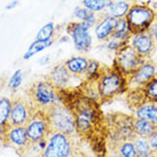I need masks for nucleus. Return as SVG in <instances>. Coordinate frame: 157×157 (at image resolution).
Here are the masks:
<instances>
[{
	"mask_svg": "<svg viewBox=\"0 0 157 157\" xmlns=\"http://www.w3.org/2000/svg\"><path fill=\"white\" fill-rule=\"evenodd\" d=\"M98 88L101 96V105L116 99L128 91V80L124 74L113 66H103L100 78L98 79Z\"/></svg>",
	"mask_w": 157,
	"mask_h": 157,
	"instance_id": "nucleus-1",
	"label": "nucleus"
},
{
	"mask_svg": "<svg viewBox=\"0 0 157 157\" xmlns=\"http://www.w3.org/2000/svg\"><path fill=\"white\" fill-rule=\"evenodd\" d=\"M43 157H88L82 148L79 136L52 132L47 138Z\"/></svg>",
	"mask_w": 157,
	"mask_h": 157,
	"instance_id": "nucleus-2",
	"label": "nucleus"
},
{
	"mask_svg": "<svg viewBox=\"0 0 157 157\" xmlns=\"http://www.w3.org/2000/svg\"><path fill=\"white\" fill-rule=\"evenodd\" d=\"M26 99L30 102L33 111H46L57 105L60 100L59 90L54 87L47 79H39L31 85L26 91Z\"/></svg>",
	"mask_w": 157,
	"mask_h": 157,
	"instance_id": "nucleus-3",
	"label": "nucleus"
},
{
	"mask_svg": "<svg viewBox=\"0 0 157 157\" xmlns=\"http://www.w3.org/2000/svg\"><path fill=\"white\" fill-rule=\"evenodd\" d=\"M157 10L147 2H133L126 15L132 33L146 32L156 23Z\"/></svg>",
	"mask_w": 157,
	"mask_h": 157,
	"instance_id": "nucleus-4",
	"label": "nucleus"
},
{
	"mask_svg": "<svg viewBox=\"0 0 157 157\" xmlns=\"http://www.w3.org/2000/svg\"><path fill=\"white\" fill-rule=\"evenodd\" d=\"M52 132H60L71 136H78L76 131V118L71 110L59 102L47 111Z\"/></svg>",
	"mask_w": 157,
	"mask_h": 157,
	"instance_id": "nucleus-5",
	"label": "nucleus"
},
{
	"mask_svg": "<svg viewBox=\"0 0 157 157\" xmlns=\"http://www.w3.org/2000/svg\"><path fill=\"white\" fill-rule=\"evenodd\" d=\"M110 128V136L108 141L131 140L135 135L133 130V115L123 113H110L105 115Z\"/></svg>",
	"mask_w": 157,
	"mask_h": 157,
	"instance_id": "nucleus-6",
	"label": "nucleus"
},
{
	"mask_svg": "<svg viewBox=\"0 0 157 157\" xmlns=\"http://www.w3.org/2000/svg\"><path fill=\"white\" fill-rule=\"evenodd\" d=\"M144 61L146 59L139 55L130 45L126 44L115 54L113 66L116 67L126 77H130L142 66Z\"/></svg>",
	"mask_w": 157,
	"mask_h": 157,
	"instance_id": "nucleus-7",
	"label": "nucleus"
},
{
	"mask_svg": "<svg viewBox=\"0 0 157 157\" xmlns=\"http://www.w3.org/2000/svg\"><path fill=\"white\" fill-rule=\"evenodd\" d=\"M26 136L29 142H39L46 140L52 133L49 119L46 111L36 110L25 125Z\"/></svg>",
	"mask_w": 157,
	"mask_h": 157,
	"instance_id": "nucleus-8",
	"label": "nucleus"
},
{
	"mask_svg": "<svg viewBox=\"0 0 157 157\" xmlns=\"http://www.w3.org/2000/svg\"><path fill=\"white\" fill-rule=\"evenodd\" d=\"M67 33L70 36L75 45V48L80 53H87L91 51L93 45V37H92L90 29L80 21H71L67 24Z\"/></svg>",
	"mask_w": 157,
	"mask_h": 157,
	"instance_id": "nucleus-9",
	"label": "nucleus"
},
{
	"mask_svg": "<svg viewBox=\"0 0 157 157\" xmlns=\"http://www.w3.org/2000/svg\"><path fill=\"white\" fill-rule=\"evenodd\" d=\"M33 113V109L26 98L13 93L12 95V109L9 116V125L12 126H25Z\"/></svg>",
	"mask_w": 157,
	"mask_h": 157,
	"instance_id": "nucleus-10",
	"label": "nucleus"
},
{
	"mask_svg": "<svg viewBox=\"0 0 157 157\" xmlns=\"http://www.w3.org/2000/svg\"><path fill=\"white\" fill-rule=\"evenodd\" d=\"M157 77V64L153 59H148L135 72L127 77L128 90L144 88L148 83Z\"/></svg>",
	"mask_w": 157,
	"mask_h": 157,
	"instance_id": "nucleus-11",
	"label": "nucleus"
},
{
	"mask_svg": "<svg viewBox=\"0 0 157 157\" xmlns=\"http://www.w3.org/2000/svg\"><path fill=\"white\" fill-rule=\"evenodd\" d=\"M128 45L146 60L151 59V55L156 51V44L150 30L146 32L132 33L128 40Z\"/></svg>",
	"mask_w": 157,
	"mask_h": 157,
	"instance_id": "nucleus-12",
	"label": "nucleus"
},
{
	"mask_svg": "<svg viewBox=\"0 0 157 157\" xmlns=\"http://www.w3.org/2000/svg\"><path fill=\"white\" fill-rule=\"evenodd\" d=\"M45 78L47 79L54 87H56L60 91L61 90H69V88H77L74 85V80L75 79H80L77 78V77H74L70 74L63 62L56 63L51 69V71L48 72V75Z\"/></svg>",
	"mask_w": 157,
	"mask_h": 157,
	"instance_id": "nucleus-13",
	"label": "nucleus"
},
{
	"mask_svg": "<svg viewBox=\"0 0 157 157\" xmlns=\"http://www.w3.org/2000/svg\"><path fill=\"white\" fill-rule=\"evenodd\" d=\"M29 144L26 136L25 126H12L9 125L4 130L2 133V146L10 147L16 153Z\"/></svg>",
	"mask_w": 157,
	"mask_h": 157,
	"instance_id": "nucleus-14",
	"label": "nucleus"
},
{
	"mask_svg": "<svg viewBox=\"0 0 157 157\" xmlns=\"http://www.w3.org/2000/svg\"><path fill=\"white\" fill-rule=\"evenodd\" d=\"M115 23L116 18L111 17L105 13L101 14L96 25L94 26V36L96 39L102 43L110 39L115 29Z\"/></svg>",
	"mask_w": 157,
	"mask_h": 157,
	"instance_id": "nucleus-15",
	"label": "nucleus"
},
{
	"mask_svg": "<svg viewBox=\"0 0 157 157\" xmlns=\"http://www.w3.org/2000/svg\"><path fill=\"white\" fill-rule=\"evenodd\" d=\"M88 61H90V59L84 56V55H75V56L67 59L63 63L68 69V71L74 77H77V78H80L84 80V75H85L86 69H87Z\"/></svg>",
	"mask_w": 157,
	"mask_h": 157,
	"instance_id": "nucleus-16",
	"label": "nucleus"
},
{
	"mask_svg": "<svg viewBox=\"0 0 157 157\" xmlns=\"http://www.w3.org/2000/svg\"><path fill=\"white\" fill-rule=\"evenodd\" d=\"M108 151L116 154L119 157H139L131 140L108 141Z\"/></svg>",
	"mask_w": 157,
	"mask_h": 157,
	"instance_id": "nucleus-17",
	"label": "nucleus"
},
{
	"mask_svg": "<svg viewBox=\"0 0 157 157\" xmlns=\"http://www.w3.org/2000/svg\"><path fill=\"white\" fill-rule=\"evenodd\" d=\"M134 117L146 119L154 124L157 127V103L156 102H150L146 101L144 103L139 105L136 109L133 110L132 113Z\"/></svg>",
	"mask_w": 157,
	"mask_h": 157,
	"instance_id": "nucleus-18",
	"label": "nucleus"
},
{
	"mask_svg": "<svg viewBox=\"0 0 157 157\" xmlns=\"http://www.w3.org/2000/svg\"><path fill=\"white\" fill-rule=\"evenodd\" d=\"M133 2V0H113L111 6L108 9H105V13L116 20L125 18Z\"/></svg>",
	"mask_w": 157,
	"mask_h": 157,
	"instance_id": "nucleus-19",
	"label": "nucleus"
},
{
	"mask_svg": "<svg viewBox=\"0 0 157 157\" xmlns=\"http://www.w3.org/2000/svg\"><path fill=\"white\" fill-rule=\"evenodd\" d=\"M132 35L131 26L128 24L126 18H118L115 23V29H113L111 38L117 39L122 43H128L130 37Z\"/></svg>",
	"mask_w": 157,
	"mask_h": 157,
	"instance_id": "nucleus-20",
	"label": "nucleus"
},
{
	"mask_svg": "<svg viewBox=\"0 0 157 157\" xmlns=\"http://www.w3.org/2000/svg\"><path fill=\"white\" fill-rule=\"evenodd\" d=\"M47 139L39 142H29L25 147L17 151L18 157H43Z\"/></svg>",
	"mask_w": 157,
	"mask_h": 157,
	"instance_id": "nucleus-21",
	"label": "nucleus"
},
{
	"mask_svg": "<svg viewBox=\"0 0 157 157\" xmlns=\"http://www.w3.org/2000/svg\"><path fill=\"white\" fill-rule=\"evenodd\" d=\"M156 128L157 127L154 124H151L146 119H141V118L136 117H134V119H133V130H134L135 134L139 135V136L148 139Z\"/></svg>",
	"mask_w": 157,
	"mask_h": 157,
	"instance_id": "nucleus-22",
	"label": "nucleus"
},
{
	"mask_svg": "<svg viewBox=\"0 0 157 157\" xmlns=\"http://www.w3.org/2000/svg\"><path fill=\"white\" fill-rule=\"evenodd\" d=\"M12 109V96H1L0 98V126L6 128L9 126V116Z\"/></svg>",
	"mask_w": 157,
	"mask_h": 157,
	"instance_id": "nucleus-23",
	"label": "nucleus"
},
{
	"mask_svg": "<svg viewBox=\"0 0 157 157\" xmlns=\"http://www.w3.org/2000/svg\"><path fill=\"white\" fill-rule=\"evenodd\" d=\"M146 96L144 94L142 88H136V90H128L126 94V102L128 108L133 111L136 109L139 105L146 102Z\"/></svg>",
	"mask_w": 157,
	"mask_h": 157,
	"instance_id": "nucleus-24",
	"label": "nucleus"
},
{
	"mask_svg": "<svg viewBox=\"0 0 157 157\" xmlns=\"http://www.w3.org/2000/svg\"><path fill=\"white\" fill-rule=\"evenodd\" d=\"M131 141L133 142V146H134L136 154L139 157H147L153 154V149L150 147L147 138H142V136L135 134L131 139Z\"/></svg>",
	"mask_w": 157,
	"mask_h": 157,
	"instance_id": "nucleus-25",
	"label": "nucleus"
},
{
	"mask_svg": "<svg viewBox=\"0 0 157 157\" xmlns=\"http://www.w3.org/2000/svg\"><path fill=\"white\" fill-rule=\"evenodd\" d=\"M103 66L105 64H102L98 60L90 59L86 72L84 75V80H98V79L100 78L101 74H102Z\"/></svg>",
	"mask_w": 157,
	"mask_h": 157,
	"instance_id": "nucleus-26",
	"label": "nucleus"
},
{
	"mask_svg": "<svg viewBox=\"0 0 157 157\" xmlns=\"http://www.w3.org/2000/svg\"><path fill=\"white\" fill-rule=\"evenodd\" d=\"M54 43L53 40H48V41H39V40H35L32 44L29 46V48L26 49V52L23 55V60H29L30 57H32L33 55L38 54V53L43 52L44 49L48 48L49 46H52V44Z\"/></svg>",
	"mask_w": 157,
	"mask_h": 157,
	"instance_id": "nucleus-27",
	"label": "nucleus"
},
{
	"mask_svg": "<svg viewBox=\"0 0 157 157\" xmlns=\"http://www.w3.org/2000/svg\"><path fill=\"white\" fill-rule=\"evenodd\" d=\"M56 32V26L54 22H48L41 26V29L36 35V40L39 41H48L54 39V36Z\"/></svg>",
	"mask_w": 157,
	"mask_h": 157,
	"instance_id": "nucleus-28",
	"label": "nucleus"
},
{
	"mask_svg": "<svg viewBox=\"0 0 157 157\" xmlns=\"http://www.w3.org/2000/svg\"><path fill=\"white\" fill-rule=\"evenodd\" d=\"M82 6L85 7L87 10L98 14V15H101L105 12L102 0H82Z\"/></svg>",
	"mask_w": 157,
	"mask_h": 157,
	"instance_id": "nucleus-29",
	"label": "nucleus"
},
{
	"mask_svg": "<svg viewBox=\"0 0 157 157\" xmlns=\"http://www.w3.org/2000/svg\"><path fill=\"white\" fill-rule=\"evenodd\" d=\"M142 91H144V94L146 96V100L157 103V77L154 78L150 83L147 84L142 88Z\"/></svg>",
	"mask_w": 157,
	"mask_h": 157,
	"instance_id": "nucleus-30",
	"label": "nucleus"
},
{
	"mask_svg": "<svg viewBox=\"0 0 157 157\" xmlns=\"http://www.w3.org/2000/svg\"><path fill=\"white\" fill-rule=\"evenodd\" d=\"M22 80H23L22 70L17 69L13 75H12V77L9 78L8 83H7L9 90L13 91L14 93H16V91H17L18 87L21 86V84H22Z\"/></svg>",
	"mask_w": 157,
	"mask_h": 157,
	"instance_id": "nucleus-31",
	"label": "nucleus"
},
{
	"mask_svg": "<svg viewBox=\"0 0 157 157\" xmlns=\"http://www.w3.org/2000/svg\"><path fill=\"white\" fill-rule=\"evenodd\" d=\"M127 44H128V43H127ZM103 45H105V48L107 49V51L113 52V53L116 54V53H117L118 51L124 46V45H126V43H122V41H119V40H117V39L110 38V39H108L107 41H105Z\"/></svg>",
	"mask_w": 157,
	"mask_h": 157,
	"instance_id": "nucleus-32",
	"label": "nucleus"
},
{
	"mask_svg": "<svg viewBox=\"0 0 157 157\" xmlns=\"http://www.w3.org/2000/svg\"><path fill=\"white\" fill-rule=\"evenodd\" d=\"M91 13L90 10H87V9L85 8V7H83V6H77L76 8L74 9V13H72V15L75 16V18H77L78 21H80V22H83L85 18L88 16V14Z\"/></svg>",
	"mask_w": 157,
	"mask_h": 157,
	"instance_id": "nucleus-33",
	"label": "nucleus"
},
{
	"mask_svg": "<svg viewBox=\"0 0 157 157\" xmlns=\"http://www.w3.org/2000/svg\"><path fill=\"white\" fill-rule=\"evenodd\" d=\"M99 17H100V15H98V14L92 13L91 12V13L88 14L87 17L83 21V23L87 26L90 30H91V29H94V26L96 25V23H98V21H99Z\"/></svg>",
	"mask_w": 157,
	"mask_h": 157,
	"instance_id": "nucleus-34",
	"label": "nucleus"
},
{
	"mask_svg": "<svg viewBox=\"0 0 157 157\" xmlns=\"http://www.w3.org/2000/svg\"><path fill=\"white\" fill-rule=\"evenodd\" d=\"M149 144L153 149V153L157 154V128L154 131V133L148 138Z\"/></svg>",
	"mask_w": 157,
	"mask_h": 157,
	"instance_id": "nucleus-35",
	"label": "nucleus"
},
{
	"mask_svg": "<svg viewBox=\"0 0 157 157\" xmlns=\"http://www.w3.org/2000/svg\"><path fill=\"white\" fill-rule=\"evenodd\" d=\"M17 6H18V0H13V1H10L9 4L6 5L5 9H6V10H12V9L16 8Z\"/></svg>",
	"mask_w": 157,
	"mask_h": 157,
	"instance_id": "nucleus-36",
	"label": "nucleus"
},
{
	"mask_svg": "<svg viewBox=\"0 0 157 157\" xmlns=\"http://www.w3.org/2000/svg\"><path fill=\"white\" fill-rule=\"evenodd\" d=\"M150 32L154 37V40H155V44H156V48H157V23H155L151 29H150Z\"/></svg>",
	"mask_w": 157,
	"mask_h": 157,
	"instance_id": "nucleus-37",
	"label": "nucleus"
},
{
	"mask_svg": "<svg viewBox=\"0 0 157 157\" xmlns=\"http://www.w3.org/2000/svg\"><path fill=\"white\" fill-rule=\"evenodd\" d=\"M49 60H51V56L49 55H45V56H43L39 60V63L41 66H46L48 62H49Z\"/></svg>",
	"mask_w": 157,
	"mask_h": 157,
	"instance_id": "nucleus-38",
	"label": "nucleus"
},
{
	"mask_svg": "<svg viewBox=\"0 0 157 157\" xmlns=\"http://www.w3.org/2000/svg\"><path fill=\"white\" fill-rule=\"evenodd\" d=\"M113 0H102V4H103V6H105V9H108L111 6V4H113Z\"/></svg>",
	"mask_w": 157,
	"mask_h": 157,
	"instance_id": "nucleus-39",
	"label": "nucleus"
},
{
	"mask_svg": "<svg viewBox=\"0 0 157 157\" xmlns=\"http://www.w3.org/2000/svg\"><path fill=\"white\" fill-rule=\"evenodd\" d=\"M5 84H6V82H5V78H4V77H2V78L0 77V91H1L2 88H4Z\"/></svg>",
	"mask_w": 157,
	"mask_h": 157,
	"instance_id": "nucleus-40",
	"label": "nucleus"
},
{
	"mask_svg": "<svg viewBox=\"0 0 157 157\" xmlns=\"http://www.w3.org/2000/svg\"><path fill=\"white\" fill-rule=\"evenodd\" d=\"M105 157H119L118 155H116V154L111 153V151H108V154H107V156Z\"/></svg>",
	"mask_w": 157,
	"mask_h": 157,
	"instance_id": "nucleus-41",
	"label": "nucleus"
},
{
	"mask_svg": "<svg viewBox=\"0 0 157 157\" xmlns=\"http://www.w3.org/2000/svg\"><path fill=\"white\" fill-rule=\"evenodd\" d=\"M147 157H157V154L153 153V154H151V155H149V156H147Z\"/></svg>",
	"mask_w": 157,
	"mask_h": 157,
	"instance_id": "nucleus-42",
	"label": "nucleus"
},
{
	"mask_svg": "<svg viewBox=\"0 0 157 157\" xmlns=\"http://www.w3.org/2000/svg\"><path fill=\"white\" fill-rule=\"evenodd\" d=\"M2 133H4V128H2V127L0 126V136L2 135Z\"/></svg>",
	"mask_w": 157,
	"mask_h": 157,
	"instance_id": "nucleus-43",
	"label": "nucleus"
},
{
	"mask_svg": "<svg viewBox=\"0 0 157 157\" xmlns=\"http://www.w3.org/2000/svg\"><path fill=\"white\" fill-rule=\"evenodd\" d=\"M156 23H157V15H156Z\"/></svg>",
	"mask_w": 157,
	"mask_h": 157,
	"instance_id": "nucleus-44",
	"label": "nucleus"
}]
</instances>
